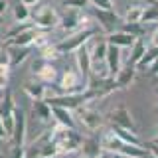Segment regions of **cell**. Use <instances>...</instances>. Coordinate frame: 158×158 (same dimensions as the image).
Returning a JSON list of instances; mask_svg holds the SVG:
<instances>
[{
  "label": "cell",
  "instance_id": "3",
  "mask_svg": "<svg viewBox=\"0 0 158 158\" xmlns=\"http://www.w3.org/2000/svg\"><path fill=\"white\" fill-rule=\"evenodd\" d=\"M59 87L63 93H81L87 87V79L81 73V69L77 67V63H71L63 69V73L59 75Z\"/></svg>",
  "mask_w": 158,
  "mask_h": 158
},
{
  "label": "cell",
  "instance_id": "14",
  "mask_svg": "<svg viewBox=\"0 0 158 158\" xmlns=\"http://www.w3.org/2000/svg\"><path fill=\"white\" fill-rule=\"evenodd\" d=\"M79 150H81L83 158H99L103 152H105V148H103V144H101V138L87 136V138H83Z\"/></svg>",
  "mask_w": 158,
  "mask_h": 158
},
{
  "label": "cell",
  "instance_id": "39",
  "mask_svg": "<svg viewBox=\"0 0 158 158\" xmlns=\"http://www.w3.org/2000/svg\"><path fill=\"white\" fill-rule=\"evenodd\" d=\"M146 75H148V77H152V79H154V77H158V59H156V61H154L150 67L146 69Z\"/></svg>",
  "mask_w": 158,
  "mask_h": 158
},
{
  "label": "cell",
  "instance_id": "48",
  "mask_svg": "<svg viewBox=\"0 0 158 158\" xmlns=\"http://www.w3.org/2000/svg\"><path fill=\"white\" fill-rule=\"evenodd\" d=\"M53 158H61V156H53Z\"/></svg>",
  "mask_w": 158,
  "mask_h": 158
},
{
  "label": "cell",
  "instance_id": "20",
  "mask_svg": "<svg viewBox=\"0 0 158 158\" xmlns=\"http://www.w3.org/2000/svg\"><path fill=\"white\" fill-rule=\"evenodd\" d=\"M136 73H138V71H136L135 65H123L121 69H118V73L115 75L118 87H121V89L131 87L132 83H135V79H136Z\"/></svg>",
  "mask_w": 158,
  "mask_h": 158
},
{
  "label": "cell",
  "instance_id": "26",
  "mask_svg": "<svg viewBox=\"0 0 158 158\" xmlns=\"http://www.w3.org/2000/svg\"><path fill=\"white\" fill-rule=\"evenodd\" d=\"M150 6V4H132V6L127 8L125 16H123V22H140L142 20V14H144V10Z\"/></svg>",
  "mask_w": 158,
  "mask_h": 158
},
{
  "label": "cell",
  "instance_id": "17",
  "mask_svg": "<svg viewBox=\"0 0 158 158\" xmlns=\"http://www.w3.org/2000/svg\"><path fill=\"white\" fill-rule=\"evenodd\" d=\"M24 95H26L30 101H40V99H46L48 91H46V83L44 81H28L24 83Z\"/></svg>",
  "mask_w": 158,
  "mask_h": 158
},
{
  "label": "cell",
  "instance_id": "43",
  "mask_svg": "<svg viewBox=\"0 0 158 158\" xmlns=\"http://www.w3.org/2000/svg\"><path fill=\"white\" fill-rule=\"evenodd\" d=\"M6 10H8V2H6V0H0V16H2Z\"/></svg>",
  "mask_w": 158,
  "mask_h": 158
},
{
  "label": "cell",
  "instance_id": "10",
  "mask_svg": "<svg viewBox=\"0 0 158 158\" xmlns=\"http://www.w3.org/2000/svg\"><path fill=\"white\" fill-rule=\"evenodd\" d=\"M93 16H95L97 24L103 28V32H107V34L117 32V30L123 26V20H121V16H118L115 10H101V8H95V10H93Z\"/></svg>",
  "mask_w": 158,
  "mask_h": 158
},
{
  "label": "cell",
  "instance_id": "29",
  "mask_svg": "<svg viewBox=\"0 0 158 158\" xmlns=\"http://www.w3.org/2000/svg\"><path fill=\"white\" fill-rule=\"evenodd\" d=\"M91 75L93 77H111V71H109L107 59H101V61H91ZM89 75V77H91Z\"/></svg>",
  "mask_w": 158,
  "mask_h": 158
},
{
  "label": "cell",
  "instance_id": "24",
  "mask_svg": "<svg viewBox=\"0 0 158 158\" xmlns=\"http://www.w3.org/2000/svg\"><path fill=\"white\" fill-rule=\"evenodd\" d=\"M156 59H158V46H148L146 52H144V56H142V59L136 63V71L146 73V69L150 67Z\"/></svg>",
  "mask_w": 158,
  "mask_h": 158
},
{
  "label": "cell",
  "instance_id": "4",
  "mask_svg": "<svg viewBox=\"0 0 158 158\" xmlns=\"http://www.w3.org/2000/svg\"><path fill=\"white\" fill-rule=\"evenodd\" d=\"M93 36H95V30L93 28H83V30H77V32H71L67 38H63L61 42H56V48L61 56L75 53L81 46H87L89 40Z\"/></svg>",
  "mask_w": 158,
  "mask_h": 158
},
{
  "label": "cell",
  "instance_id": "42",
  "mask_svg": "<svg viewBox=\"0 0 158 158\" xmlns=\"http://www.w3.org/2000/svg\"><path fill=\"white\" fill-rule=\"evenodd\" d=\"M20 2H24V4H26V6H28V8H36V6H38V4H40V2H42V0H20Z\"/></svg>",
  "mask_w": 158,
  "mask_h": 158
},
{
  "label": "cell",
  "instance_id": "47",
  "mask_svg": "<svg viewBox=\"0 0 158 158\" xmlns=\"http://www.w3.org/2000/svg\"><path fill=\"white\" fill-rule=\"evenodd\" d=\"M0 24H2V16H0Z\"/></svg>",
  "mask_w": 158,
  "mask_h": 158
},
{
  "label": "cell",
  "instance_id": "31",
  "mask_svg": "<svg viewBox=\"0 0 158 158\" xmlns=\"http://www.w3.org/2000/svg\"><path fill=\"white\" fill-rule=\"evenodd\" d=\"M121 30L132 34L135 38H142V36H144V24H142V22H132V24L131 22H123Z\"/></svg>",
  "mask_w": 158,
  "mask_h": 158
},
{
  "label": "cell",
  "instance_id": "15",
  "mask_svg": "<svg viewBox=\"0 0 158 158\" xmlns=\"http://www.w3.org/2000/svg\"><path fill=\"white\" fill-rule=\"evenodd\" d=\"M89 53H91V61H101V59L107 57V49H109V42L107 38H97L93 36L87 44Z\"/></svg>",
  "mask_w": 158,
  "mask_h": 158
},
{
  "label": "cell",
  "instance_id": "16",
  "mask_svg": "<svg viewBox=\"0 0 158 158\" xmlns=\"http://www.w3.org/2000/svg\"><path fill=\"white\" fill-rule=\"evenodd\" d=\"M138 38H135L132 34L125 32V30L118 28L117 32H111L107 34V42L111 44V46H118V48H132V44L136 42Z\"/></svg>",
  "mask_w": 158,
  "mask_h": 158
},
{
  "label": "cell",
  "instance_id": "40",
  "mask_svg": "<svg viewBox=\"0 0 158 158\" xmlns=\"http://www.w3.org/2000/svg\"><path fill=\"white\" fill-rule=\"evenodd\" d=\"M0 140H10V135H8V131H6V127H4V123H2V118H0Z\"/></svg>",
  "mask_w": 158,
  "mask_h": 158
},
{
  "label": "cell",
  "instance_id": "33",
  "mask_svg": "<svg viewBox=\"0 0 158 158\" xmlns=\"http://www.w3.org/2000/svg\"><path fill=\"white\" fill-rule=\"evenodd\" d=\"M12 63H10V53H8V48H0V69L2 71H10Z\"/></svg>",
  "mask_w": 158,
  "mask_h": 158
},
{
  "label": "cell",
  "instance_id": "13",
  "mask_svg": "<svg viewBox=\"0 0 158 158\" xmlns=\"http://www.w3.org/2000/svg\"><path fill=\"white\" fill-rule=\"evenodd\" d=\"M81 142H83V136L79 135V132H75V128H73L71 132L65 136V138H61V140H57L56 144H57V150H59V154H71V152H75L81 148Z\"/></svg>",
  "mask_w": 158,
  "mask_h": 158
},
{
  "label": "cell",
  "instance_id": "23",
  "mask_svg": "<svg viewBox=\"0 0 158 158\" xmlns=\"http://www.w3.org/2000/svg\"><path fill=\"white\" fill-rule=\"evenodd\" d=\"M8 48V53H10V63H12V67H18L22 65L24 61L30 57V48H24V46H4Z\"/></svg>",
  "mask_w": 158,
  "mask_h": 158
},
{
  "label": "cell",
  "instance_id": "19",
  "mask_svg": "<svg viewBox=\"0 0 158 158\" xmlns=\"http://www.w3.org/2000/svg\"><path fill=\"white\" fill-rule=\"evenodd\" d=\"M123 48L118 46H111L109 44V49H107V65H109V71H111V75H117L118 69L123 67V53H121Z\"/></svg>",
  "mask_w": 158,
  "mask_h": 158
},
{
  "label": "cell",
  "instance_id": "35",
  "mask_svg": "<svg viewBox=\"0 0 158 158\" xmlns=\"http://www.w3.org/2000/svg\"><path fill=\"white\" fill-rule=\"evenodd\" d=\"M8 158H28L26 154V146H20V144H12L8 150Z\"/></svg>",
  "mask_w": 158,
  "mask_h": 158
},
{
  "label": "cell",
  "instance_id": "27",
  "mask_svg": "<svg viewBox=\"0 0 158 158\" xmlns=\"http://www.w3.org/2000/svg\"><path fill=\"white\" fill-rule=\"evenodd\" d=\"M111 131L115 132L118 138H123L125 142H131V144H136V146H146V144L140 142V138H138V135L135 131H127V128H121V127H111Z\"/></svg>",
  "mask_w": 158,
  "mask_h": 158
},
{
  "label": "cell",
  "instance_id": "38",
  "mask_svg": "<svg viewBox=\"0 0 158 158\" xmlns=\"http://www.w3.org/2000/svg\"><path fill=\"white\" fill-rule=\"evenodd\" d=\"M146 148H148V154L152 158H158V144L156 142H146Z\"/></svg>",
  "mask_w": 158,
  "mask_h": 158
},
{
  "label": "cell",
  "instance_id": "5",
  "mask_svg": "<svg viewBox=\"0 0 158 158\" xmlns=\"http://www.w3.org/2000/svg\"><path fill=\"white\" fill-rule=\"evenodd\" d=\"M83 28H91V16L83 14L81 10H69L59 16V30L63 32H77Z\"/></svg>",
  "mask_w": 158,
  "mask_h": 158
},
{
  "label": "cell",
  "instance_id": "41",
  "mask_svg": "<svg viewBox=\"0 0 158 158\" xmlns=\"http://www.w3.org/2000/svg\"><path fill=\"white\" fill-rule=\"evenodd\" d=\"M150 46H158V24L154 26V30L150 34Z\"/></svg>",
  "mask_w": 158,
  "mask_h": 158
},
{
  "label": "cell",
  "instance_id": "18",
  "mask_svg": "<svg viewBox=\"0 0 158 158\" xmlns=\"http://www.w3.org/2000/svg\"><path fill=\"white\" fill-rule=\"evenodd\" d=\"M52 115H53V121L61 127H67V128H75V117H73V111L69 109H63V107H57V105H52Z\"/></svg>",
  "mask_w": 158,
  "mask_h": 158
},
{
  "label": "cell",
  "instance_id": "46",
  "mask_svg": "<svg viewBox=\"0 0 158 158\" xmlns=\"http://www.w3.org/2000/svg\"><path fill=\"white\" fill-rule=\"evenodd\" d=\"M152 81H154V85L158 87V77H154V79H152Z\"/></svg>",
  "mask_w": 158,
  "mask_h": 158
},
{
  "label": "cell",
  "instance_id": "44",
  "mask_svg": "<svg viewBox=\"0 0 158 158\" xmlns=\"http://www.w3.org/2000/svg\"><path fill=\"white\" fill-rule=\"evenodd\" d=\"M154 107H156V111H158V87L154 85Z\"/></svg>",
  "mask_w": 158,
  "mask_h": 158
},
{
  "label": "cell",
  "instance_id": "32",
  "mask_svg": "<svg viewBox=\"0 0 158 158\" xmlns=\"http://www.w3.org/2000/svg\"><path fill=\"white\" fill-rule=\"evenodd\" d=\"M140 22L142 24H158V2L156 4H150V6L144 10Z\"/></svg>",
  "mask_w": 158,
  "mask_h": 158
},
{
  "label": "cell",
  "instance_id": "30",
  "mask_svg": "<svg viewBox=\"0 0 158 158\" xmlns=\"http://www.w3.org/2000/svg\"><path fill=\"white\" fill-rule=\"evenodd\" d=\"M38 49H40V57L48 59V61H53V59L61 57V53L57 52L56 44H46V46H42V48H38Z\"/></svg>",
  "mask_w": 158,
  "mask_h": 158
},
{
  "label": "cell",
  "instance_id": "45",
  "mask_svg": "<svg viewBox=\"0 0 158 158\" xmlns=\"http://www.w3.org/2000/svg\"><path fill=\"white\" fill-rule=\"evenodd\" d=\"M148 142H156V144H158V135H156V136H152V138H150Z\"/></svg>",
  "mask_w": 158,
  "mask_h": 158
},
{
  "label": "cell",
  "instance_id": "21",
  "mask_svg": "<svg viewBox=\"0 0 158 158\" xmlns=\"http://www.w3.org/2000/svg\"><path fill=\"white\" fill-rule=\"evenodd\" d=\"M75 63L81 69V73L85 75V79H89V75H91V53H89L87 46H81L75 52Z\"/></svg>",
  "mask_w": 158,
  "mask_h": 158
},
{
  "label": "cell",
  "instance_id": "25",
  "mask_svg": "<svg viewBox=\"0 0 158 158\" xmlns=\"http://www.w3.org/2000/svg\"><path fill=\"white\" fill-rule=\"evenodd\" d=\"M146 44H144V40L142 38H138L135 44H132V48H131V56H128V61H127V65H135L136 67V63L142 59V56H144V52H146Z\"/></svg>",
  "mask_w": 158,
  "mask_h": 158
},
{
  "label": "cell",
  "instance_id": "22",
  "mask_svg": "<svg viewBox=\"0 0 158 158\" xmlns=\"http://www.w3.org/2000/svg\"><path fill=\"white\" fill-rule=\"evenodd\" d=\"M32 113L36 115L42 123H48L52 121L53 115H52V105L48 103V99H40V101H32Z\"/></svg>",
  "mask_w": 158,
  "mask_h": 158
},
{
  "label": "cell",
  "instance_id": "1",
  "mask_svg": "<svg viewBox=\"0 0 158 158\" xmlns=\"http://www.w3.org/2000/svg\"><path fill=\"white\" fill-rule=\"evenodd\" d=\"M101 144H103V148H105L107 152H113V154H117L121 158H144V156H150L146 146H136V144H131V142H125L113 131H107L105 135L101 136Z\"/></svg>",
  "mask_w": 158,
  "mask_h": 158
},
{
  "label": "cell",
  "instance_id": "2",
  "mask_svg": "<svg viewBox=\"0 0 158 158\" xmlns=\"http://www.w3.org/2000/svg\"><path fill=\"white\" fill-rule=\"evenodd\" d=\"M115 91H121L115 75H111V77H93L91 75L87 79V87H85L83 93H85L87 101L91 103V101H97V99H103V97L111 95V93H115Z\"/></svg>",
  "mask_w": 158,
  "mask_h": 158
},
{
  "label": "cell",
  "instance_id": "12",
  "mask_svg": "<svg viewBox=\"0 0 158 158\" xmlns=\"http://www.w3.org/2000/svg\"><path fill=\"white\" fill-rule=\"evenodd\" d=\"M26 135H28L26 113H24V109L16 107V111H14V132H12V136H10V142H12V144L24 146L26 144Z\"/></svg>",
  "mask_w": 158,
  "mask_h": 158
},
{
  "label": "cell",
  "instance_id": "37",
  "mask_svg": "<svg viewBox=\"0 0 158 158\" xmlns=\"http://www.w3.org/2000/svg\"><path fill=\"white\" fill-rule=\"evenodd\" d=\"M8 73L10 71H2V69H0V91H4V89L8 87Z\"/></svg>",
  "mask_w": 158,
  "mask_h": 158
},
{
  "label": "cell",
  "instance_id": "6",
  "mask_svg": "<svg viewBox=\"0 0 158 158\" xmlns=\"http://www.w3.org/2000/svg\"><path fill=\"white\" fill-rule=\"evenodd\" d=\"M73 117H75V121L81 123L89 132L101 131L103 121H105L103 115L97 111V109H91V107H87V105H81L79 109H75V111H73Z\"/></svg>",
  "mask_w": 158,
  "mask_h": 158
},
{
  "label": "cell",
  "instance_id": "7",
  "mask_svg": "<svg viewBox=\"0 0 158 158\" xmlns=\"http://www.w3.org/2000/svg\"><path fill=\"white\" fill-rule=\"evenodd\" d=\"M32 75L36 79H40V81H44V83H59V75L61 73L57 71V67L52 61L40 57L32 63Z\"/></svg>",
  "mask_w": 158,
  "mask_h": 158
},
{
  "label": "cell",
  "instance_id": "36",
  "mask_svg": "<svg viewBox=\"0 0 158 158\" xmlns=\"http://www.w3.org/2000/svg\"><path fill=\"white\" fill-rule=\"evenodd\" d=\"M113 2L115 0H89L93 8H101V10H113Z\"/></svg>",
  "mask_w": 158,
  "mask_h": 158
},
{
  "label": "cell",
  "instance_id": "11",
  "mask_svg": "<svg viewBox=\"0 0 158 158\" xmlns=\"http://www.w3.org/2000/svg\"><path fill=\"white\" fill-rule=\"evenodd\" d=\"M42 32H44L42 28H38V26H34V24H32L30 28L22 30V32L16 34L14 38L4 40L2 46H24V48H32L34 44H36V40L42 36Z\"/></svg>",
  "mask_w": 158,
  "mask_h": 158
},
{
  "label": "cell",
  "instance_id": "8",
  "mask_svg": "<svg viewBox=\"0 0 158 158\" xmlns=\"http://www.w3.org/2000/svg\"><path fill=\"white\" fill-rule=\"evenodd\" d=\"M107 121H109L111 127H121V128H127V131H135L136 132L135 117H132V113L128 111L127 105H117L111 113H109Z\"/></svg>",
  "mask_w": 158,
  "mask_h": 158
},
{
  "label": "cell",
  "instance_id": "34",
  "mask_svg": "<svg viewBox=\"0 0 158 158\" xmlns=\"http://www.w3.org/2000/svg\"><path fill=\"white\" fill-rule=\"evenodd\" d=\"M63 8L67 10H83L89 4V0H63Z\"/></svg>",
  "mask_w": 158,
  "mask_h": 158
},
{
  "label": "cell",
  "instance_id": "9",
  "mask_svg": "<svg viewBox=\"0 0 158 158\" xmlns=\"http://www.w3.org/2000/svg\"><path fill=\"white\" fill-rule=\"evenodd\" d=\"M32 24L42 30H52L59 26V14L52 6H40L38 12L32 14Z\"/></svg>",
  "mask_w": 158,
  "mask_h": 158
},
{
  "label": "cell",
  "instance_id": "28",
  "mask_svg": "<svg viewBox=\"0 0 158 158\" xmlns=\"http://www.w3.org/2000/svg\"><path fill=\"white\" fill-rule=\"evenodd\" d=\"M12 16L18 24H24V22H30L32 18V8H28L24 2H16L12 8Z\"/></svg>",
  "mask_w": 158,
  "mask_h": 158
}]
</instances>
